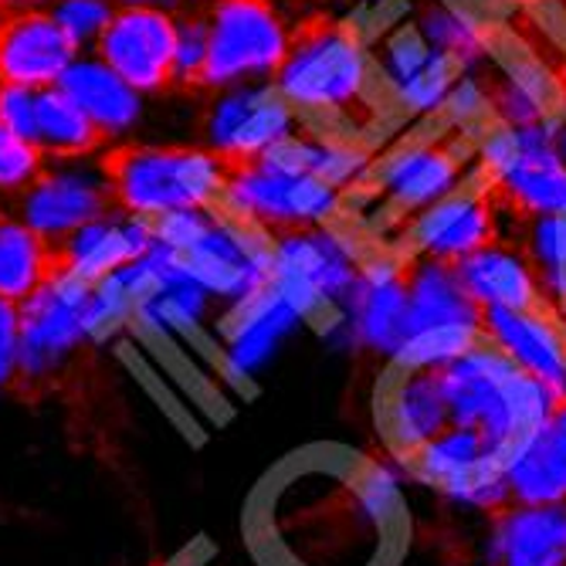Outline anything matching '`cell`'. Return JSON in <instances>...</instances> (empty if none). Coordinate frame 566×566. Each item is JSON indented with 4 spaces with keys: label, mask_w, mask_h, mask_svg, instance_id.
I'll list each match as a JSON object with an SVG mask.
<instances>
[{
    "label": "cell",
    "mask_w": 566,
    "mask_h": 566,
    "mask_svg": "<svg viewBox=\"0 0 566 566\" xmlns=\"http://www.w3.org/2000/svg\"><path fill=\"white\" fill-rule=\"evenodd\" d=\"M400 516V485L374 461L319 444L289 454L244 509L259 566H384Z\"/></svg>",
    "instance_id": "cell-1"
},
{
    "label": "cell",
    "mask_w": 566,
    "mask_h": 566,
    "mask_svg": "<svg viewBox=\"0 0 566 566\" xmlns=\"http://www.w3.org/2000/svg\"><path fill=\"white\" fill-rule=\"evenodd\" d=\"M438 374L448 421L482 431L505 454L563 403L546 384L520 370L489 339H479Z\"/></svg>",
    "instance_id": "cell-2"
},
{
    "label": "cell",
    "mask_w": 566,
    "mask_h": 566,
    "mask_svg": "<svg viewBox=\"0 0 566 566\" xmlns=\"http://www.w3.org/2000/svg\"><path fill=\"white\" fill-rule=\"evenodd\" d=\"M367 82L370 55L343 21L302 28L275 75L279 92L295 109H333L349 119H356L353 109H364L367 119H377L380 113L370 106ZM356 126L364 133V123L356 119Z\"/></svg>",
    "instance_id": "cell-3"
},
{
    "label": "cell",
    "mask_w": 566,
    "mask_h": 566,
    "mask_svg": "<svg viewBox=\"0 0 566 566\" xmlns=\"http://www.w3.org/2000/svg\"><path fill=\"white\" fill-rule=\"evenodd\" d=\"M116 203L126 214H167L203 208V200L224 187V164L200 149L129 146L102 164Z\"/></svg>",
    "instance_id": "cell-4"
},
{
    "label": "cell",
    "mask_w": 566,
    "mask_h": 566,
    "mask_svg": "<svg viewBox=\"0 0 566 566\" xmlns=\"http://www.w3.org/2000/svg\"><path fill=\"white\" fill-rule=\"evenodd\" d=\"M208 28L203 88L259 85L279 75L292 44L272 0H211Z\"/></svg>",
    "instance_id": "cell-5"
},
{
    "label": "cell",
    "mask_w": 566,
    "mask_h": 566,
    "mask_svg": "<svg viewBox=\"0 0 566 566\" xmlns=\"http://www.w3.org/2000/svg\"><path fill=\"white\" fill-rule=\"evenodd\" d=\"M95 285L72 272H55L18 305V380L24 387L55 377L92 339L88 305Z\"/></svg>",
    "instance_id": "cell-6"
},
{
    "label": "cell",
    "mask_w": 566,
    "mask_h": 566,
    "mask_svg": "<svg viewBox=\"0 0 566 566\" xmlns=\"http://www.w3.org/2000/svg\"><path fill=\"white\" fill-rule=\"evenodd\" d=\"M482 157L509 208L533 218L566 214V164L553 149L546 119L523 129H492Z\"/></svg>",
    "instance_id": "cell-7"
},
{
    "label": "cell",
    "mask_w": 566,
    "mask_h": 566,
    "mask_svg": "<svg viewBox=\"0 0 566 566\" xmlns=\"http://www.w3.org/2000/svg\"><path fill=\"white\" fill-rule=\"evenodd\" d=\"M415 458V472L428 485H438L461 505L475 509H502L509 505L502 465L505 451L495 448L482 431L448 424L438 438H431Z\"/></svg>",
    "instance_id": "cell-8"
},
{
    "label": "cell",
    "mask_w": 566,
    "mask_h": 566,
    "mask_svg": "<svg viewBox=\"0 0 566 566\" xmlns=\"http://www.w3.org/2000/svg\"><path fill=\"white\" fill-rule=\"evenodd\" d=\"M123 211L102 170L62 167L41 170L21 193L18 221H24L48 244H59L72 231Z\"/></svg>",
    "instance_id": "cell-9"
},
{
    "label": "cell",
    "mask_w": 566,
    "mask_h": 566,
    "mask_svg": "<svg viewBox=\"0 0 566 566\" xmlns=\"http://www.w3.org/2000/svg\"><path fill=\"white\" fill-rule=\"evenodd\" d=\"M98 62L109 65L126 85L143 92H160L174 85L177 18L149 8H116L113 21L95 41Z\"/></svg>",
    "instance_id": "cell-10"
},
{
    "label": "cell",
    "mask_w": 566,
    "mask_h": 566,
    "mask_svg": "<svg viewBox=\"0 0 566 566\" xmlns=\"http://www.w3.org/2000/svg\"><path fill=\"white\" fill-rule=\"evenodd\" d=\"M329 333H343L353 346L397 359V353L410 339L403 265L390 259L359 265V285Z\"/></svg>",
    "instance_id": "cell-11"
},
{
    "label": "cell",
    "mask_w": 566,
    "mask_h": 566,
    "mask_svg": "<svg viewBox=\"0 0 566 566\" xmlns=\"http://www.w3.org/2000/svg\"><path fill=\"white\" fill-rule=\"evenodd\" d=\"M75 59V41L48 11H14L0 21V85L51 88Z\"/></svg>",
    "instance_id": "cell-12"
},
{
    "label": "cell",
    "mask_w": 566,
    "mask_h": 566,
    "mask_svg": "<svg viewBox=\"0 0 566 566\" xmlns=\"http://www.w3.org/2000/svg\"><path fill=\"white\" fill-rule=\"evenodd\" d=\"M482 329L512 364L566 403V336L536 308H482Z\"/></svg>",
    "instance_id": "cell-13"
},
{
    "label": "cell",
    "mask_w": 566,
    "mask_h": 566,
    "mask_svg": "<svg viewBox=\"0 0 566 566\" xmlns=\"http://www.w3.org/2000/svg\"><path fill=\"white\" fill-rule=\"evenodd\" d=\"M502 479L509 505L566 502V403L505 454Z\"/></svg>",
    "instance_id": "cell-14"
},
{
    "label": "cell",
    "mask_w": 566,
    "mask_h": 566,
    "mask_svg": "<svg viewBox=\"0 0 566 566\" xmlns=\"http://www.w3.org/2000/svg\"><path fill=\"white\" fill-rule=\"evenodd\" d=\"M489 566H566V502L509 505L489 536Z\"/></svg>",
    "instance_id": "cell-15"
},
{
    "label": "cell",
    "mask_w": 566,
    "mask_h": 566,
    "mask_svg": "<svg viewBox=\"0 0 566 566\" xmlns=\"http://www.w3.org/2000/svg\"><path fill=\"white\" fill-rule=\"evenodd\" d=\"M407 282V319L410 336L444 329V326H465L482 329V305L461 285L451 262L431 259V254H418L415 262L403 265Z\"/></svg>",
    "instance_id": "cell-16"
},
{
    "label": "cell",
    "mask_w": 566,
    "mask_h": 566,
    "mask_svg": "<svg viewBox=\"0 0 566 566\" xmlns=\"http://www.w3.org/2000/svg\"><path fill=\"white\" fill-rule=\"evenodd\" d=\"M410 234H415L421 254L454 265L492 244L495 211L482 193H451L434 208L421 211Z\"/></svg>",
    "instance_id": "cell-17"
},
{
    "label": "cell",
    "mask_w": 566,
    "mask_h": 566,
    "mask_svg": "<svg viewBox=\"0 0 566 566\" xmlns=\"http://www.w3.org/2000/svg\"><path fill=\"white\" fill-rule=\"evenodd\" d=\"M458 157L438 146H410L377 167V193L394 211H428L458 187Z\"/></svg>",
    "instance_id": "cell-18"
},
{
    "label": "cell",
    "mask_w": 566,
    "mask_h": 566,
    "mask_svg": "<svg viewBox=\"0 0 566 566\" xmlns=\"http://www.w3.org/2000/svg\"><path fill=\"white\" fill-rule=\"evenodd\" d=\"M384 424L394 448L407 458L421 451L431 438H438L451 424L444 390H441V374L400 367L384 403Z\"/></svg>",
    "instance_id": "cell-19"
},
{
    "label": "cell",
    "mask_w": 566,
    "mask_h": 566,
    "mask_svg": "<svg viewBox=\"0 0 566 566\" xmlns=\"http://www.w3.org/2000/svg\"><path fill=\"white\" fill-rule=\"evenodd\" d=\"M55 88H62L106 136L133 129L143 113V95L98 59H75Z\"/></svg>",
    "instance_id": "cell-20"
},
{
    "label": "cell",
    "mask_w": 566,
    "mask_h": 566,
    "mask_svg": "<svg viewBox=\"0 0 566 566\" xmlns=\"http://www.w3.org/2000/svg\"><path fill=\"white\" fill-rule=\"evenodd\" d=\"M454 272L482 308H536L539 302L533 269L505 248L489 244L454 262Z\"/></svg>",
    "instance_id": "cell-21"
},
{
    "label": "cell",
    "mask_w": 566,
    "mask_h": 566,
    "mask_svg": "<svg viewBox=\"0 0 566 566\" xmlns=\"http://www.w3.org/2000/svg\"><path fill=\"white\" fill-rule=\"evenodd\" d=\"M55 275V251L18 218H0V298L21 305Z\"/></svg>",
    "instance_id": "cell-22"
},
{
    "label": "cell",
    "mask_w": 566,
    "mask_h": 566,
    "mask_svg": "<svg viewBox=\"0 0 566 566\" xmlns=\"http://www.w3.org/2000/svg\"><path fill=\"white\" fill-rule=\"evenodd\" d=\"M102 133L62 88H41L38 92V136L34 146L41 157L55 160H85L102 146Z\"/></svg>",
    "instance_id": "cell-23"
},
{
    "label": "cell",
    "mask_w": 566,
    "mask_h": 566,
    "mask_svg": "<svg viewBox=\"0 0 566 566\" xmlns=\"http://www.w3.org/2000/svg\"><path fill=\"white\" fill-rule=\"evenodd\" d=\"M424 44L441 59H451L461 72H475L489 62V44L479 24L444 0H428L415 21Z\"/></svg>",
    "instance_id": "cell-24"
},
{
    "label": "cell",
    "mask_w": 566,
    "mask_h": 566,
    "mask_svg": "<svg viewBox=\"0 0 566 566\" xmlns=\"http://www.w3.org/2000/svg\"><path fill=\"white\" fill-rule=\"evenodd\" d=\"M479 85L485 92V106L495 109L502 126L523 129L546 119V82L536 72L499 69L489 62V78Z\"/></svg>",
    "instance_id": "cell-25"
},
{
    "label": "cell",
    "mask_w": 566,
    "mask_h": 566,
    "mask_svg": "<svg viewBox=\"0 0 566 566\" xmlns=\"http://www.w3.org/2000/svg\"><path fill=\"white\" fill-rule=\"evenodd\" d=\"M482 329H465V326H444V329H428L403 343L394 364L403 370H441L451 359H458L465 349L479 343Z\"/></svg>",
    "instance_id": "cell-26"
},
{
    "label": "cell",
    "mask_w": 566,
    "mask_h": 566,
    "mask_svg": "<svg viewBox=\"0 0 566 566\" xmlns=\"http://www.w3.org/2000/svg\"><path fill=\"white\" fill-rule=\"evenodd\" d=\"M208 11H187L177 18V51H174V85H200L203 62H208Z\"/></svg>",
    "instance_id": "cell-27"
},
{
    "label": "cell",
    "mask_w": 566,
    "mask_h": 566,
    "mask_svg": "<svg viewBox=\"0 0 566 566\" xmlns=\"http://www.w3.org/2000/svg\"><path fill=\"white\" fill-rule=\"evenodd\" d=\"M48 14L59 21V28L75 41V48H95L98 34L106 31V24L116 14V4L113 0H59V4H51Z\"/></svg>",
    "instance_id": "cell-28"
},
{
    "label": "cell",
    "mask_w": 566,
    "mask_h": 566,
    "mask_svg": "<svg viewBox=\"0 0 566 566\" xmlns=\"http://www.w3.org/2000/svg\"><path fill=\"white\" fill-rule=\"evenodd\" d=\"M254 88H259V85H238V88H231L228 95H221L211 106L208 123H203V133H208V143L214 149V157H224V153L231 149L234 133L241 129V123L251 113Z\"/></svg>",
    "instance_id": "cell-29"
},
{
    "label": "cell",
    "mask_w": 566,
    "mask_h": 566,
    "mask_svg": "<svg viewBox=\"0 0 566 566\" xmlns=\"http://www.w3.org/2000/svg\"><path fill=\"white\" fill-rule=\"evenodd\" d=\"M41 170H44V157L38 153V146L14 136L0 123V190L28 187Z\"/></svg>",
    "instance_id": "cell-30"
},
{
    "label": "cell",
    "mask_w": 566,
    "mask_h": 566,
    "mask_svg": "<svg viewBox=\"0 0 566 566\" xmlns=\"http://www.w3.org/2000/svg\"><path fill=\"white\" fill-rule=\"evenodd\" d=\"M214 231V221L200 208H184V211H167L153 224V241H160L170 251H190L200 241H208Z\"/></svg>",
    "instance_id": "cell-31"
},
{
    "label": "cell",
    "mask_w": 566,
    "mask_h": 566,
    "mask_svg": "<svg viewBox=\"0 0 566 566\" xmlns=\"http://www.w3.org/2000/svg\"><path fill=\"white\" fill-rule=\"evenodd\" d=\"M0 123L14 136L34 143L38 136V92L21 85H0Z\"/></svg>",
    "instance_id": "cell-32"
},
{
    "label": "cell",
    "mask_w": 566,
    "mask_h": 566,
    "mask_svg": "<svg viewBox=\"0 0 566 566\" xmlns=\"http://www.w3.org/2000/svg\"><path fill=\"white\" fill-rule=\"evenodd\" d=\"M18 380V305L0 298V387Z\"/></svg>",
    "instance_id": "cell-33"
},
{
    "label": "cell",
    "mask_w": 566,
    "mask_h": 566,
    "mask_svg": "<svg viewBox=\"0 0 566 566\" xmlns=\"http://www.w3.org/2000/svg\"><path fill=\"white\" fill-rule=\"evenodd\" d=\"M116 8H149V11H167V14H187L193 0H113Z\"/></svg>",
    "instance_id": "cell-34"
},
{
    "label": "cell",
    "mask_w": 566,
    "mask_h": 566,
    "mask_svg": "<svg viewBox=\"0 0 566 566\" xmlns=\"http://www.w3.org/2000/svg\"><path fill=\"white\" fill-rule=\"evenodd\" d=\"M44 4H59V0H0V8H14V11H41Z\"/></svg>",
    "instance_id": "cell-35"
},
{
    "label": "cell",
    "mask_w": 566,
    "mask_h": 566,
    "mask_svg": "<svg viewBox=\"0 0 566 566\" xmlns=\"http://www.w3.org/2000/svg\"><path fill=\"white\" fill-rule=\"evenodd\" d=\"M387 0H356V8H380Z\"/></svg>",
    "instance_id": "cell-36"
},
{
    "label": "cell",
    "mask_w": 566,
    "mask_h": 566,
    "mask_svg": "<svg viewBox=\"0 0 566 566\" xmlns=\"http://www.w3.org/2000/svg\"><path fill=\"white\" fill-rule=\"evenodd\" d=\"M559 4H563V14H566V0H559Z\"/></svg>",
    "instance_id": "cell-37"
}]
</instances>
